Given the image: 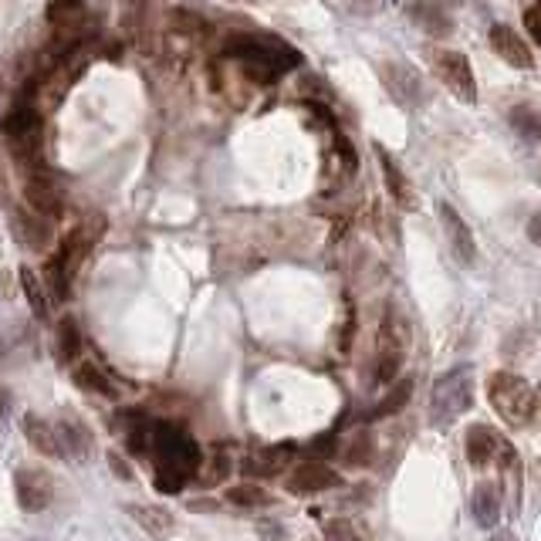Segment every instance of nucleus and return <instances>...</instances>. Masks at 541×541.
I'll return each instance as SVG.
<instances>
[{
  "label": "nucleus",
  "mask_w": 541,
  "mask_h": 541,
  "mask_svg": "<svg viewBox=\"0 0 541 541\" xmlns=\"http://www.w3.org/2000/svg\"><path fill=\"white\" fill-rule=\"evenodd\" d=\"M149 457L156 464V491L163 494H180L203 467L197 440L176 423H153Z\"/></svg>",
  "instance_id": "nucleus-1"
},
{
  "label": "nucleus",
  "mask_w": 541,
  "mask_h": 541,
  "mask_svg": "<svg viewBox=\"0 0 541 541\" xmlns=\"http://www.w3.org/2000/svg\"><path fill=\"white\" fill-rule=\"evenodd\" d=\"M227 55L241 61L244 72L257 82H274L301 61L288 41L271 38V34H234L227 38Z\"/></svg>",
  "instance_id": "nucleus-2"
},
{
  "label": "nucleus",
  "mask_w": 541,
  "mask_h": 541,
  "mask_svg": "<svg viewBox=\"0 0 541 541\" xmlns=\"http://www.w3.org/2000/svg\"><path fill=\"white\" fill-rule=\"evenodd\" d=\"M487 399L498 410V416L511 427H525L538 410V396L518 372H494L487 379Z\"/></svg>",
  "instance_id": "nucleus-3"
},
{
  "label": "nucleus",
  "mask_w": 541,
  "mask_h": 541,
  "mask_svg": "<svg viewBox=\"0 0 541 541\" xmlns=\"http://www.w3.org/2000/svg\"><path fill=\"white\" fill-rule=\"evenodd\" d=\"M474 403V383H470V369L457 366L450 372H443L433 386V399H430V420L437 427H447L457 416H464Z\"/></svg>",
  "instance_id": "nucleus-4"
},
{
  "label": "nucleus",
  "mask_w": 541,
  "mask_h": 541,
  "mask_svg": "<svg viewBox=\"0 0 541 541\" xmlns=\"http://www.w3.org/2000/svg\"><path fill=\"white\" fill-rule=\"evenodd\" d=\"M0 132L11 143L17 156H34L41 146V119L38 112L28 109V105H17V109L0 122Z\"/></svg>",
  "instance_id": "nucleus-5"
},
{
  "label": "nucleus",
  "mask_w": 541,
  "mask_h": 541,
  "mask_svg": "<svg viewBox=\"0 0 541 541\" xmlns=\"http://www.w3.org/2000/svg\"><path fill=\"white\" fill-rule=\"evenodd\" d=\"M24 200H28L31 214H38L44 220L58 217L61 207H65V193H61L58 180L48 170H31L28 180H24Z\"/></svg>",
  "instance_id": "nucleus-6"
},
{
  "label": "nucleus",
  "mask_w": 541,
  "mask_h": 541,
  "mask_svg": "<svg viewBox=\"0 0 541 541\" xmlns=\"http://www.w3.org/2000/svg\"><path fill=\"white\" fill-rule=\"evenodd\" d=\"M437 75L460 102H467V105L477 102V82H474V68H470L467 55H460V51H440Z\"/></svg>",
  "instance_id": "nucleus-7"
},
{
  "label": "nucleus",
  "mask_w": 541,
  "mask_h": 541,
  "mask_svg": "<svg viewBox=\"0 0 541 541\" xmlns=\"http://www.w3.org/2000/svg\"><path fill=\"white\" fill-rule=\"evenodd\" d=\"M437 217H440V227H443V234H447V244H450V251H454L457 261L460 264H474L477 261L474 234H470L467 220L454 210V203H440Z\"/></svg>",
  "instance_id": "nucleus-8"
},
{
  "label": "nucleus",
  "mask_w": 541,
  "mask_h": 541,
  "mask_svg": "<svg viewBox=\"0 0 541 541\" xmlns=\"http://www.w3.org/2000/svg\"><path fill=\"white\" fill-rule=\"evenodd\" d=\"M14 498L24 511H44L55 498V484L44 470H17L14 474Z\"/></svg>",
  "instance_id": "nucleus-9"
},
{
  "label": "nucleus",
  "mask_w": 541,
  "mask_h": 541,
  "mask_svg": "<svg viewBox=\"0 0 541 541\" xmlns=\"http://www.w3.org/2000/svg\"><path fill=\"white\" fill-rule=\"evenodd\" d=\"M21 430H24V437H28V443L38 450V454L55 457V460H68L65 443H61V433H58V423L44 420V416H38V413H28L21 420Z\"/></svg>",
  "instance_id": "nucleus-10"
},
{
  "label": "nucleus",
  "mask_w": 541,
  "mask_h": 541,
  "mask_svg": "<svg viewBox=\"0 0 541 541\" xmlns=\"http://www.w3.org/2000/svg\"><path fill=\"white\" fill-rule=\"evenodd\" d=\"M403 366V335L393 322H383L379 328V349H376V379L379 383H393Z\"/></svg>",
  "instance_id": "nucleus-11"
},
{
  "label": "nucleus",
  "mask_w": 541,
  "mask_h": 541,
  "mask_svg": "<svg viewBox=\"0 0 541 541\" xmlns=\"http://www.w3.org/2000/svg\"><path fill=\"white\" fill-rule=\"evenodd\" d=\"M487 38H491L494 55H501L511 68H521V72L535 68V55H531V48H528L525 41H521V34H518V31H511V28H508V24H494Z\"/></svg>",
  "instance_id": "nucleus-12"
},
{
  "label": "nucleus",
  "mask_w": 541,
  "mask_h": 541,
  "mask_svg": "<svg viewBox=\"0 0 541 541\" xmlns=\"http://www.w3.org/2000/svg\"><path fill=\"white\" fill-rule=\"evenodd\" d=\"M335 484V470L325 460H301L288 477V491L291 494H318L328 491Z\"/></svg>",
  "instance_id": "nucleus-13"
},
{
  "label": "nucleus",
  "mask_w": 541,
  "mask_h": 541,
  "mask_svg": "<svg viewBox=\"0 0 541 541\" xmlns=\"http://www.w3.org/2000/svg\"><path fill=\"white\" fill-rule=\"evenodd\" d=\"M464 447H467V460H470V464H474V467H487V464H494V460H498V454L508 450V443H504L491 427L477 423V427L467 430Z\"/></svg>",
  "instance_id": "nucleus-14"
},
{
  "label": "nucleus",
  "mask_w": 541,
  "mask_h": 541,
  "mask_svg": "<svg viewBox=\"0 0 541 541\" xmlns=\"http://www.w3.org/2000/svg\"><path fill=\"white\" fill-rule=\"evenodd\" d=\"M470 511H474V521L481 528H498L501 514H504V501H501V491L498 484L491 481H481L474 487V494H470Z\"/></svg>",
  "instance_id": "nucleus-15"
},
{
  "label": "nucleus",
  "mask_w": 541,
  "mask_h": 541,
  "mask_svg": "<svg viewBox=\"0 0 541 541\" xmlns=\"http://www.w3.org/2000/svg\"><path fill=\"white\" fill-rule=\"evenodd\" d=\"M126 511H129V518L156 541L170 538L176 531V518L166 508H159V504H126Z\"/></svg>",
  "instance_id": "nucleus-16"
},
{
  "label": "nucleus",
  "mask_w": 541,
  "mask_h": 541,
  "mask_svg": "<svg viewBox=\"0 0 541 541\" xmlns=\"http://www.w3.org/2000/svg\"><path fill=\"white\" fill-rule=\"evenodd\" d=\"M383 85L389 88V95H393L399 105H413V102H420V95H423L420 78H416L406 65H396V61L383 65Z\"/></svg>",
  "instance_id": "nucleus-17"
},
{
  "label": "nucleus",
  "mask_w": 541,
  "mask_h": 541,
  "mask_svg": "<svg viewBox=\"0 0 541 541\" xmlns=\"http://www.w3.org/2000/svg\"><path fill=\"white\" fill-rule=\"evenodd\" d=\"M291 460H295V447H291V443H278V447H264L247 457L244 470L254 477H274V474H281Z\"/></svg>",
  "instance_id": "nucleus-18"
},
{
  "label": "nucleus",
  "mask_w": 541,
  "mask_h": 541,
  "mask_svg": "<svg viewBox=\"0 0 541 541\" xmlns=\"http://www.w3.org/2000/svg\"><path fill=\"white\" fill-rule=\"evenodd\" d=\"M58 433H61V443H65V454L72 460H85L92 454L95 440H92V430H88L82 420L65 416V420H58Z\"/></svg>",
  "instance_id": "nucleus-19"
},
{
  "label": "nucleus",
  "mask_w": 541,
  "mask_h": 541,
  "mask_svg": "<svg viewBox=\"0 0 541 541\" xmlns=\"http://www.w3.org/2000/svg\"><path fill=\"white\" fill-rule=\"evenodd\" d=\"M75 383L88 389V393H99V396H115V386H112V379L105 376V372L95 366V362H78L75 366Z\"/></svg>",
  "instance_id": "nucleus-20"
},
{
  "label": "nucleus",
  "mask_w": 541,
  "mask_h": 541,
  "mask_svg": "<svg viewBox=\"0 0 541 541\" xmlns=\"http://www.w3.org/2000/svg\"><path fill=\"white\" fill-rule=\"evenodd\" d=\"M227 501L237 504V508H264V504H271V494L264 491L261 484L241 481V484L227 487Z\"/></svg>",
  "instance_id": "nucleus-21"
},
{
  "label": "nucleus",
  "mask_w": 541,
  "mask_h": 541,
  "mask_svg": "<svg viewBox=\"0 0 541 541\" xmlns=\"http://www.w3.org/2000/svg\"><path fill=\"white\" fill-rule=\"evenodd\" d=\"M227 474H230V457L224 454V450H214V454L203 460L197 481H200V484H207V487H217V484H224V481H227Z\"/></svg>",
  "instance_id": "nucleus-22"
},
{
  "label": "nucleus",
  "mask_w": 541,
  "mask_h": 541,
  "mask_svg": "<svg viewBox=\"0 0 541 541\" xmlns=\"http://www.w3.org/2000/svg\"><path fill=\"white\" fill-rule=\"evenodd\" d=\"M58 352L65 362H72L78 352H82V332H78V325L72 318H61V325H58Z\"/></svg>",
  "instance_id": "nucleus-23"
},
{
  "label": "nucleus",
  "mask_w": 541,
  "mask_h": 541,
  "mask_svg": "<svg viewBox=\"0 0 541 541\" xmlns=\"http://www.w3.org/2000/svg\"><path fill=\"white\" fill-rule=\"evenodd\" d=\"M410 393H413V379H399V383L386 393L383 403L372 410V416H393V413H399L406 406V399H410Z\"/></svg>",
  "instance_id": "nucleus-24"
},
{
  "label": "nucleus",
  "mask_w": 541,
  "mask_h": 541,
  "mask_svg": "<svg viewBox=\"0 0 541 541\" xmlns=\"http://www.w3.org/2000/svg\"><path fill=\"white\" fill-rule=\"evenodd\" d=\"M21 288H24V295H28V301H31V312L38 318H48V298H44V285L38 281V274L24 268L21 271Z\"/></svg>",
  "instance_id": "nucleus-25"
},
{
  "label": "nucleus",
  "mask_w": 541,
  "mask_h": 541,
  "mask_svg": "<svg viewBox=\"0 0 541 541\" xmlns=\"http://www.w3.org/2000/svg\"><path fill=\"white\" fill-rule=\"evenodd\" d=\"M511 126H514V132H521L525 139H531V143L541 139V115L535 109H528V105H521V109L511 112Z\"/></svg>",
  "instance_id": "nucleus-26"
},
{
  "label": "nucleus",
  "mask_w": 541,
  "mask_h": 541,
  "mask_svg": "<svg viewBox=\"0 0 541 541\" xmlns=\"http://www.w3.org/2000/svg\"><path fill=\"white\" fill-rule=\"evenodd\" d=\"M342 460H345V464H349V467H362V464H369V460H372V437H369L366 430L356 433V437H352L349 443H345Z\"/></svg>",
  "instance_id": "nucleus-27"
},
{
  "label": "nucleus",
  "mask_w": 541,
  "mask_h": 541,
  "mask_svg": "<svg viewBox=\"0 0 541 541\" xmlns=\"http://www.w3.org/2000/svg\"><path fill=\"white\" fill-rule=\"evenodd\" d=\"M379 166H383V173H386L389 193H393V197H396L399 203H410V190H406V180H403V173L396 170L393 156H386L383 149H379Z\"/></svg>",
  "instance_id": "nucleus-28"
},
{
  "label": "nucleus",
  "mask_w": 541,
  "mask_h": 541,
  "mask_svg": "<svg viewBox=\"0 0 541 541\" xmlns=\"http://www.w3.org/2000/svg\"><path fill=\"white\" fill-rule=\"evenodd\" d=\"M325 541H362V531L352 518L325 521Z\"/></svg>",
  "instance_id": "nucleus-29"
},
{
  "label": "nucleus",
  "mask_w": 541,
  "mask_h": 541,
  "mask_svg": "<svg viewBox=\"0 0 541 541\" xmlns=\"http://www.w3.org/2000/svg\"><path fill=\"white\" fill-rule=\"evenodd\" d=\"M173 28H176V31H183V34H193V38H197V34H203V21H200L197 14L173 11Z\"/></svg>",
  "instance_id": "nucleus-30"
},
{
  "label": "nucleus",
  "mask_w": 541,
  "mask_h": 541,
  "mask_svg": "<svg viewBox=\"0 0 541 541\" xmlns=\"http://www.w3.org/2000/svg\"><path fill=\"white\" fill-rule=\"evenodd\" d=\"M525 28H528V34H531V38H535V41H541V0H538L535 7H531L528 14H525Z\"/></svg>",
  "instance_id": "nucleus-31"
},
{
  "label": "nucleus",
  "mask_w": 541,
  "mask_h": 541,
  "mask_svg": "<svg viewBox=\"0 0 541 541\" xmlns=\"http://www.w3.org/2000/svg\"><path fill=\"white\" fill-rule=\"evenodd\" d=\"M528 241L541 247V210L528 220Z\"/></svg>",
  "instance_id": "nucleus-32"
},
{
  "label": "nucleus",
  "mask_w": 541,
  "mask_h": 541,
  "mask_svg": "<svg viewBox=\"0 0 541 541\" xmlns=\"http://www.w3.org/2000/svg\"><path fill=\"white\" fill-rule=\"evenodd\" d=\"M261 535L268 541H281V538H285V528H281V525H261Z\"/></svg>",
  "instance_id": "nucleus-33"
},
{
  "label": "nucleus",
  "mask_w": 541,
  "mask_h": 541,
  "mask_svg": "<svg viewBox=\"0 0 541 541\" xmlns=\"http://www.w3.org/2000/svg\"><path fill=\"white\" fill-rule=\"evenodd\" d=\"M109 464H112V470H115V474H119V477H126V481H129V467L126 464H122V457L119 454H109Z\"/></svg>",
  "instance_id": "nucleus-34"
},
{
  "label": "nucleus",
  "mask_w": 541,
  "mask_h": 541,
  "mask_svg": "<svg viewBox=\"0 0 541 541\" xmlns=\"http://www.w3.org/2000/svg\"><path fill=\"white\" fill-rule=\"evenodd\" d=\"M4 413H7V393L0 389V420H4Z\"/></svg>",
  "instance_id": "nucleus-35"
},
{
  "label": "nucleus",
  "mask_w": 541,
  "mask_h": 541,
  "mask_svg": "<svg viewBox=\"0 0 541 541\" xmlns=\"http://www.w3.org/2000/svg\"><path fill=\"white\" fill-rule=\"evenodd\" d=\"M491 541H518V538H514V535H494Z\"/></svg>",
  "instance_id": "nucleus-36"
}]
</instances>
